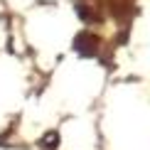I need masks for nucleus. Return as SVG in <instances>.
<instances>
[{
	"label": "nucleus",
	"instance_id": "obj_2",
	"mask_svg": "<svg viewBox=\"0 0 150 150\" xmlns=\"http://www.w3.org/2000/svg\"><path fill=\"white\" fill-rule=\"evenodd\" d=\"M57 138H59L57 133H47L45 140H42V145H45V148H54V145H57Z\"/></svg>",
	"mask_w": 150,
	"mask_h": 150
},
{
	"label": "nucleus",
	"instance_id": "obj_1",
	"mask_svg": "<svg viewBox=\"0 0 150 150\" xmlns=\"http://www.w3.org/2000/svg\"><path fill=\"white\" fill-rule=\"evenodd\" d=\"M76 52H81V54H91L93 49H96V37L93 35H89V32H81L79 37H76Z\"/></svg>",
	"mask_w": 150,
	"mask_h": 150
}]
</instances>
